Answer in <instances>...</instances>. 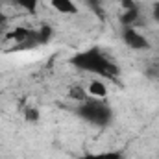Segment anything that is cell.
<instances>
[{"instance_id": "obj_1", "label": "cell", "mask_w": 159, "mask_h": 159, "mask_svg": "<svg viewBox=\"0 0 159 159\" xmlns=\"http://www.w3.org/2000/svg\"><path fill=\"white\" fill-rule=\"evenodd\" d=\"M72 65L78 67L80 70L93 72V74L102 76V78L113 80L119 76V67L113 61H109L98 48H89V50L78 52L72 57Z\"/></svg>"}, {"instance_id": "obj_2", "label": "cell", "mask_w": 159, "mask_h": 159, "mask_svg": "<svg viewBox=\"0 0 159 159\" xmlns=\"http://www.w3.org/2000/svg\"><path fill=\"white\" fill-rule=\"evenodd\" d=\"M78 115L80 119L87 120V122H91L94 126H106V124H109V120L113 117V111L104 100L89 96L85 102L80 104Z\"/></svg>"}, {"instance_id": "obj_3", "label": "cell", "mask_w": 159, "mask_h": 159, "mask_svg": "<svg viewBox=\"0 0 159 159\" xmlns=\"http://www.w3.org/2000/svg\"><path fill=\"white\" fill-rule=\"evenodd\" d=\"M122 39H124V44H126L128 48H131V50H148V48H150L148 39H146L141 32H137L133 26L124 28Z\"/></svg>"}, {"instance_id": "obj_4", "label": "cell", "mask_w": 159, "mask_h": 159, "mask_svg": "<svg viewBox=\"0 0 159 159\" xmlns=\"http://www.w3.org/2000/svg\"><path fill=\"white\" fill-rule=\"evenodd\" d=\"M50 6L63 15H76L80 11V7L74 4V0H50Z\"/></svg>"}, {"instance_id": "obj_5", "label": "cell", "mask_w": 159, "mask_h": 159, "mask_svg": "<svg viewBox=\"0 0 159 159\" xmlns=\"http://www.w3.org/2000/svg\"><path fill=\"white\" fill-rule=\"evenodd\" d=\"M87 93H89V96H93V98L104 100V98L107 96V85H106L102 80H93V81L89 83V87H87Z\"/></svg>"}, {"instance_id": "obj_6", "label": "cell", "mask_w": 159, "mask_h": 159, "mask_svg": "<svg viewBox=\"0 0 159 159\" xmlns=\"http://www.w3.org/2000/svg\"><path fill=\"white\" fill-rule=\"evenodd\" d=\"M137 20H139V7H137V6L131 7V9H124V13H122V17H120V22L124 24V28L133 26Z\"/></svg>"}, {"instance_id": "obj_7", "label": "cell", "mask_w": 159, "mask_h": 159, "mask_svg": "<svg viewBox=\"0 0 159 159\" xmlns=\"http://www.w3.org/2000/svg\"><path fill=\"white\" fill-rule=\"evenodd\" d=\"M69 96L72 98V100H76V102H85L87 98H89V93H87V89H83V87H80V85H74V87H70L69 89Z\"/></svg>"}, {"instance_id": "obj_8", "label": "cell", "mask_w": 159, "mask_h": 159, "mask_svg": "<svg viewBox=\"0 0 159 159\" xmlns=\"http://www.w3.org/2000/svg\"><path fill=\"white\" fill-rule=\"evenodd\" d=\"M80 159H122L119 152H102V154H83Z\"/></svg>"}, {"instance_id": "obj_9", "label": "cell", "mask_w": 159, "mask_h": 159, "mask_svg": "<svg viewBox=\"0 0 159 159\" xmlns=\"http://www.w3.org/2000/svg\"><path fill=\"white\" fill-rule=\"evenodd\" d=\"M37 2H39V0H15V4H17V6H20L22 9H26L28 13H35Z\"/></svg>"}, {"instance_id": "obj_10", "label": "cell", "mask_w": 159, "mask_h": 159, "mask_svg": "<svg viewBox=\"0 0 159 159\" xmlns=\"http://www.w3.org/2000/svg\"><path fill=\"white\" fill-rule=\"evenodd\" d=\"M24 119L28 120V122H37V120L41 119L39 109H35V107H26V109H24Z\"/></svg>"}, {"instance_id": "obj_11", "label": "cell", "mask_w": 159, "mask_h": 159, "mask_svg": "<svg viewBox=\"0 0 159 159\" xmlns=\"http://www.w3.org/2000/svg\"><path fill=\"white\" fill-rule=\"evenodd\" d=\"M152 15H154V19L159 22V2L154 4V7H152Z\"/></svg>"}, {"instance_id": "obj_12", "label": "cell", "mask_w": 159, "mask_h": 159, "mask_svg": "<svg viewBox=\"0 0 159 159\" xmlns=\"http://www.w3.org/2000/svg\"><path fill=\"white\" fill-rule=\"evenodd\" d=\"M122 6H124V9H131V7H135V2L133 0H122Z\"/></svg>"}, {"instance_id": "obj_13", "label": "cell", "mask_w": 159, "mask_h": 159, "mask_svg": "<svg viewBox=\"0 0 159 159\" xmlns=\"http://www.w3.org/2000/svg\"><path fill=\"white\" fill-rule=\"evenodd\" d=\"M6 20H7V17H6V15H4V11L0 9V26H2V24H4Z\"/></svg>"}]
</instances>
